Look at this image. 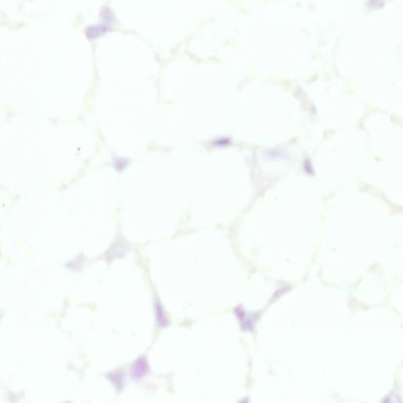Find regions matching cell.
Masks as SVG:
<instances>
[{
    "instance_id": "1",
    "label": "cell",
    "mask_w": 403,
    "mask_h": 403,
    "mask_svg": "<svg viewBox=\"0 0 403 403\" xmlns=\"http://www.w3.org/2000/svg\"><path fill=\"white\" fill-rule=\"evenodd\" d=\"M147 371V363L144 358H139L132 367V377L136 380L140 379L145 375Z\"/></svg>"
},
{
    "instance_id": "2",
    "label": "cell",
    "mask_w": 403,
    "mask_h": 403,
    "mask_svg": "<svg viewBox=\"0 0 403 403\" xmlns=\"http://www.w3.org/2000/svg\"><path fill=\"white\" fill-rule=\"evenodd\" d=\"M156 309H157V311L159 312V314H158V313H157V314H158V315H160V317H161V318H160L159 320H158V321H159V322H160V324H161V325H162V326L165 325V324H167V322H166V317H165V315H163V313H162V308H161V307H160L159 305H157V306H156Z\"/></svg>"
},
{
    "instance_id": "3",
    "label": "cell",
    "mask_w": 403,
    "mask_h": 403,
    "mask_svg": "<svg viewBox=\"0 0 403 403\" xmlns=\"http://www.w3.org/2000/svg\"><path fill=\"white\" fill-rule=\"evenodd\" d=\"M112 374L115 377L117 378V379H115V380H112L113 383L115 385H117V386H119V385H121V386L122 383H123L121 373H112Z\"/></svg>"
}]
</instances>
